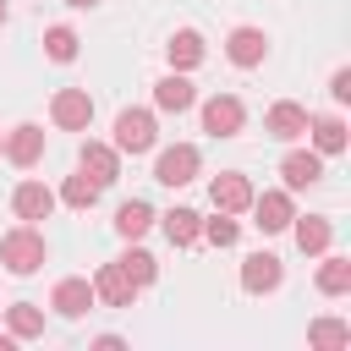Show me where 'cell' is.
I'll list each match as a JSON object with an SVG mask.
<instances>
[{
	"mask_svg": "<svg viewBox=\"0 0 351 351\" xmlns=\"http://www.w3.org/2000/svg\"><path fill=\"white\" fill-rule=\"evenodd\" d=\"M192 110H197V121H203L208 137H241V126H247V104H241L236 93H208V99L192 104Z\"/></svg>",
	"mask_w": 351,
	"mask_h": 351,
	"instance_id": "4",
	"label": "cell"
},
{
	"mask_svg": "<svg viewBox=\"0 0 351 351\" xmlns=\"http://www.w3.org/2000/svg\"><path fill=\"white\" fill-rule=\"evenodd\" d=\"M93 296H99L104 307H132L143 291H137V280H132L121 263H99V274H93Z\"/></svg>",
	"mask_w": 351,
	"mask_h": 351,
	"instance_id": "18",
	"label": "cell"
},
{
	"mask_svg": "<svg viewBox=\"0 0 351 351\" xmlns=\"http://www.w3.org/2000/svg\"><path fill=\"white\" fill-rule=\"evenodd\" d=\"M197 170H203L197 143H165V148H154V181H159V186L181 192V186L197 181Z\"/></svg>",
	"mask_w": 351,
	"mask_h": 351,
	"instance_id": "3",
	"label": "cell"
},
{
	"mask_svg": "<svg viewBox=\"0 0 351 351\" xmlns=\"http://www.w3.org/2000/svg\"><path fill=\"white\" fill-rule=\"evenodd\" d=\"M203 241H208V247H236V241H241L236 214H219V208H214V219H203Z\"/></svg>",
	"mask_w": 351,
	"mask_h": 351,
	"instance_id": "29",
	"label": "cell"
},
{
	"mask_svg": "<svg viewBox=\"0 0 351 351\" xmlns=\"http://www.w3.org/2000/svg\"><path fill=\"white\" fill-rule=\"evenodd\" d=\"M77 49H82L77 27H66V22H49V27H44V55H49L55 66H71V60H77Z\"/></svg>",
	"mask_w": 351,
	"mask_h": 351,
	"instance_id": "27",
	"label": "cell"
},
{
	"mask_svg": "<svg viewBox=\"0 0 351 351\" xmlns=\"http://www.w3.org/2000/svg\"><path fill=\"white\" fill-rule=\"evenodd\" d=\"M44 148H49L44 126H38V121H16V126L5 132V143H0V159H11L16 170H33V165L44 159Z\"/></svg>",
	"mask_w": 351,
	"mask_h": 351,
	"instance_id": "8",
	"label": "cell"
},
{
	"mask_svg": "<svg viewBox=\"0 0 351 351\" xmlns=\"http://www.w3.org/2000/svg\"><path fill=\"white\" fill-rule=\"evenodd\" d=\"M280 280H285L280 252L258 247V252H247V258H241V291H247V296H269V291H280Z\"/></svg>",
	"mask_w": 351,
	"mask_h": 351,
	"instance_id": "10",
	"label": "cell"
},
{
	"mask_svg": "<svg viewBox=\"0 0 351 351\" xmlns=\"http://www.w3.org/2000/svg\"><path fill=\"white\" fill-rule=\"evenodd\" d=\"M0 263H5V274H16V280L38 274V269L49 263V241H44V230L16 219V225L0 236Z\"/></svg>",
	"mask_w": 351,
	"mask_h": 351,
	"instance_id": "1",
	"label": "cell"
},
{
	"mask_svg": "<svg viewBox=\"0 0 351 351\" xmlns=\"http://www.w3.org/2000/svg\"><path fill=\"white\" fill-rule=\"evenodd\" d=\"M192 104H197L192 71H165V77L154 82V110H165V115H186Z\"/></svg>",
	"mask_w": 351,
	"mask_h": 351,
	"instance_id": "16",
	"label": "cell"
},
{
	"mask_svg": "<svg viewBox=\"0 0 351 351\" xmlns=\"http://www.w3.org/2000/svg\"><path fill=\"white\" fill-rule=\"evenodd\" d=\"M165 60H170V71H197V66L208 60L203 33H197V27H176V33L165 38Z\"/></svg>",
	"mask_w": 351,
	"mask_h": 351,
	"instance_id": "19",
	"label": "cell"
},
{
	"mask_svg": "<svg viewBox=\"0 0 351 351\" xmlns=\"http://www.w3.org/2000/svg\"><path fill=\"white\" fill-rule=\"evenodd\" d=\"M55 208H60V197H55V186H44V181H33V176L11 186V214H16L22 225H38V219H49Z\"/></svg>",
	"mask_w": 351,
	"mask_h": 351,
	"instance_id": "9",
	"label": "cell"
},
{
	"mask_svg": "<svg viewBox=\"0 0 351 351\" xmlns=\"http://www.w3.org/2000/svg\"><path fill=\"white\" fill-rule=\"evenodd\" d=\"M280 176H285V192H307V186H318L324 181V154L318 148H285V159H280Z\"/></svg>",
	"mask_w": 351,
	"mask_h": 351,
	"instance_id": "12",
	"label": "cell"
},
{
	"mask_svg": "<svg viewBox=\"0 0 351 351\" xmlns=\"http://www.w3.org/2000/svg\"><path fill=\"white\" fill-rule=\"evenodd\" d=\"M159 225H165V236H170V247H197L203 241V214L197 208H186V203H176V208H165L159 214Z\"/></svg>",
	"mask_w": 351,
	"mask_h": 351,
	"instance_id": "22",
	"label": "cell"
},
{
	"mask_svg": "<svg viewBox=\"0 0 351 351\" xmlns=\"http://www.w3.org/2000/svg\"><path fill=\"white\" fill-rule=\"evenodd\" d=\"M60 5H71V11H93V5H104V0H60Z\"/></svg>",
	"mask_w": 351,
	"mask_h": 351,
	"instance_id": "32",
	"label": "cell"
},
{
	"mask_svg": "<svg viewBox=\"0 0 351 351\" xmlns=\"http://www.w3.org/2000/svg\"><path fill=\"white\" fill-rule=\"evenodd\" d=\"M307 104H296V99H274L269 110H263V132L274 137V143H302L307 137Z\"/></svg>",
	"mask_w": 351,
	"mask_h": 351,
	"instance_id": "11",
	"label": "cell"
},
{
	"mask_svg": "<svg viewBox=\"0 0 351 351\" xmlns=\"http://www.w3.org/2000/svg\"><path fill=\"white\" fill-rule=\"evenodd\" d=\"M77 170H88L99 186H115V181H121V154H115V143L82 137V148H77Z\"/></svg>",
	"mask_w": 351,
	"mask_h": 351,
	"instance_id": "14",
	"label": "cell"
},
{
	"mask_svg": "<svg viewBox=\"0 0 351 351\" xmlns=\"http://www.w3.org/2000/svg\"><path fill=\"white\" fill-rule=\"evenodd\" d=\"M291 241L307 252V258H318V252H329L335 247V219L329 214H291Z\"/></svg>",
	"mask_w": 351,
	"mask_h": 351,
	"instance_id": "15",
	"label": "cell"
},
{
	"mask_svg": "<svg viewBox=\"0 0 351 351\" xmlns=\"http://www.w3.org/2000/svg\"><path fill=\"white\" fill-rule=\"evenodd\" d=\"M0 143H5V132H0Z\"/></svg>",
	"mask_w": 351,
	"mask_h": 351,
	"instance_id": "34",
	"label": "cell"
},
{
	"mask_svg": "<svg viewBox=\"0 0 351 351\" xmlns=\"http://www.w3.org/2000/svg\"><path fill=\"white\" fill-rule=\"evenodd\" d=\"M5 22H11V0H0V27H5Z\"/></svg>",
	"mask_w": 351,
	"mask_h": 351,
	"instance_id": "33",
	"label": "cell"
},
{
	"mask_svg": "<svg viewBox=\"0 0 351 351\" xmlns=\"http://www.w3.org/2000/svg\"><path fill=\"white\" fill-rule=\"evenodd\" d=\"M110 225H115V236H121V241H143V236L159 225V214H154V203H143V197H126V203L115 208V219H110Z\"/></svg>",
	"mask_w": 351,
	"mask_h": 351,
	"instance_id": "21",
	"label": "cell"
},
{
	"mask_svg": "<svg viewBox=\"0 0 351 351\" xmlns=\"http://www.w3.org/2000/svg\"><path fill=\"white\" fill-rule=\"evenodd\" d=\"M99 192H104V186H99L88 170H77V176H66V181H60V192H55V197H60L66 208H93V203H99Z\"/></svg>",
	"mask_w": 351,
	"mask_h": 351,
	"instance_id": "28",
	"label": "cell"
},
{
	"mask_svg": "<svg viewBox=\"0 0 351 351\" xmlns=\"http://www.w3.org/2000/svg\"><path fill=\"white\" fill-rule=\"evenodd\" d=\"M115 154L126 159H143V154H154L159 148V115L154 110H143V104H126V110H115Z\"/></svg>",
	"mask_w": 351,
	"mask_h": 351,
	"instance_id": "2",
	"label": "cell"
},
{
	"mask_svg": "<svg viewBox=\"0 0 351 351\" xmlns=\"http://www.w3.org/2000/svg\"><path fill=\"white\" fill-rule=\"evenodd\" d=\"M247 214H252V225H258L263 236H280V230L291 225V214H296V192H285V186H269V192H252V203H247Z\"/></svg>",
	"mask_w": 351,
	"mask_h": 351,
	"instance_id": "7",
	"label": "cell"
},
{
	"mask_svg": "<svg viewBox=\"0 0 351 351\" xmlns=\"http://www.w3.org/2000/svg\"><path fill=\"white\" fill-rule=\"evenodd\" d=\"M0 318H5V329L16 335V346L44 335V307H38V302H5V307H0Z\"/></svg>",
	"mask_w": 351,
	"mask_h": 351,
	"instance_id": "24",
	"label": "cell"
},
{
	"mask_svg": "<svg viewBox=\"0 0 351 351\" xmlns=\"http://www.w3.org/2000/svg\"><path fill=\"white\" fill-rule=\"evenodd\" d=\"M307 143L324 154V159H340L346 154V143H351V132H346V115H307Z\"/></svg>",
	"mask_w": 351,
	"mask_h": 351,
	"instance_id": "20",
	"label": "cell"
},
{
	"mask_svg": "<svg viewBox=\"0 0 351 351\" xmlns=\"http://www.w3.org/2000/svg\"><path fill=\"white\" fill-rule=\"evenodd\" d=\"M208 203H214L219 214H247V203H252V181H247L241 170H219V176L208 181Z\"/></svg>",
	"mask_w": 351,
	"mask_h": 351,
	"instance_id": "17",
	"label": "cell"
},
{
	"mask_svg": "<svg viewBox=\"0 0 351 351\" xmlns=\"http://www.w3.org/2000/svg\"><path fill=\"white\" fill-rule=\"evenodd\" d=\"M307 346H313V351H346V346H351V324L335 318V313H324V318L307 324Z\"/></svg>",
	"mask_w": 351,
	"mask_h": 351,
	"instance_id": "25",
	"label": "cell"
},
{
	"mask_svg": "<svg viewBox=\"0 0 351 351\" xmlns=\"http://www.w3.org/2000/svg\"><path fill=\"white\" fill-rule=\"evenodd\" d=\"M49 126H55V132H88V126H93V93H88V88H55V99H49Z\"/></svg>",
	"mask_w": 351,
	"mask_h": 351,
	"instance_id": "6",
	"label": "cell"
},
{
	"mask_svg": "<svg viewBox=\"0 0 351 351\" xmlns=\"http://www.w3.org/2000/svg\"><path fill=\"white\" fill-rule=\"evenodd\" d=\"M225 60H230L236 71H258V66L269 60V33H263L258 22H236V27L225 33Z\"/></svg>",
	"mask_w": 351,
	"mask_h": 351,
	"instance_id": "5",
	"label": "cell"
},
{
	"mask_svg": "<svg viewBox=\"0 0 351 351\" xmlns=\"http://www.w3.org/2000/svg\"><path fill=\"white\" fill-rule=\"evenodd\" d=\"M49 307H55L60 318H82V313H93V307H99V296H93V280H88V274H66V280H55V291H49Z\"/></svg>",
	"mask_w": 351,
	"mask_h": 351,
	"instance_id": "13",
	"label": "cell"
},
{
	"mask_svg": "<svg viewBox=\"0 0 351 351\" xmlns=\"http://www.w3.org/2000/svg\"><path fill=\"white\" fill-rule=\"evenodd\" d=\"M115 263H121V269H126V274L137 280V291H148V285L159 280V258H154V252H148L143 241H126V252H121Z\"/></svg>",
	"mask_w": 351,
	"mask_h": 351,
	"instance_id": "26",
	"label": "cell"
},
{
	"mask_svg": "<svg viewBox=\"0 0 351 351\" xmlns=\"http://www.w3.org/2000/svg\"><path fill=\"white\" fill-rule=\"evenodd\" d=\"M93 346H99V351H121L126 340H121V335H93Z\"/></svg>",
	"mask_w": 351,
	"mask_h": 351,
	"instance_id": "31",
	"label": "cell"
},
{
	"mask_svg": "<svg viewBox=\"0 0 351 351\" xmlns=\"http://www.w3.org/2000/svg\"><path fill=\"white\" fill-rule=\"evenodd\" d=\"M329 99L335 104H351V66H335L329 71Z\"/></svg>",
	"mask_w": 351,
	"mask_h": 351,
	"instance_id": "30",
	"label": "cell"
},
{
	"mask_svg": "<svg viewBox=\"0 0 351 351\" xmlns=\"http://www.w3.org/2000/svg\"><path fill=\"white\" fill-rule=\"evenodd\" d=\"M318 296H351V258L346 252H318V274H313Z\"/></svg>",
	"mask_w": 351,
	"mask_h": 351,
	"instance_id": "23",
	"label": "cell"
}]
</instances>
